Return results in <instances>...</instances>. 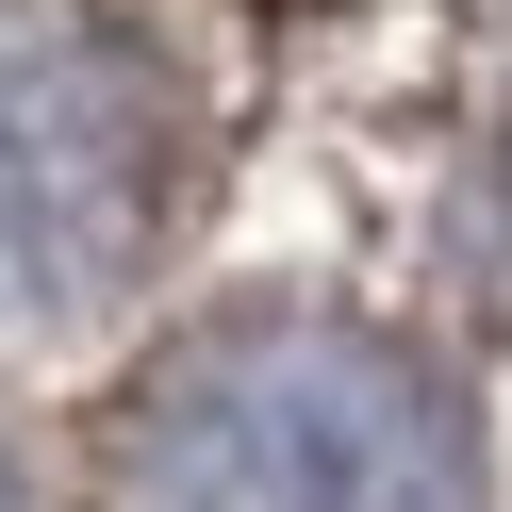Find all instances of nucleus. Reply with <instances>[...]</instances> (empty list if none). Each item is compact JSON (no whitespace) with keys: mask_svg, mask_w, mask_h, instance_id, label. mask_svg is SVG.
Returning a JSON list of instances; mask_svg holds the SVG:
<instances>
[{"mask_svg":"<svg viewBox=\"0 0 512 512\" xmlns=\"http://www.w3.org/2000/svg\"><path fill=\"white\" fill-rule=\"evenodd\" d=\"M100 512H496L479 380L347 298H232L100 413Z\"/></svg>","mask_w":512,"mask_h":512,"instance_id":"nucleus-1","label":"nucleus"},{"mask_svg":"<svg viewBox=\"0 0 512 512\" xmlns=\"http://www.w3.org/2000/svg\"><path fill=\"white\" fill-rule=\"evenodd\" d=\"M199 215V116L100 0H0V331H100Z\"/></svg>","mask_w":512,"mask_h":512,"instance_id":"nucleus-2","label":"nucleus"},{"mask_svg":"<svg viewBox=\"0 0 512 512\" xmlns=\"http://www.w3.org/2000/svg\"><path fill=\"white\" fill-rule=\"evenodd\" d=\"M463 265L496 281V314H512V133H496V166L463 182Z\"/></svg>","mask_w":512,"mask_h":512,"instance_id":"nucleus-3","label":"nucleus"},{"mask_svg":"<svg viewBox=\"0 0 512 512\" xmlns=\"http://www.w3.org/2000/svg\"><path fill=\"white\" fill-rule=\"evenodd\" d=\"M0 512H34V463H17V446H0Z\"/></svg>","mask_w":512,"mask_h":512,"instance_id":"nucleus-4","label":"nucleus"}]
</instances>
